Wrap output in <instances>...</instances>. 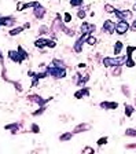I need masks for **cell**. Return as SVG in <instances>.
Instances as JSON below:
<instances>
[{
    "label": "cell",
    "mask_w": 136,
    "mask_h": 154,
    "mask_svg": "<svg viewBox=\"0 0 136 154\" xmlns=\"http://www.w3.org/2000/svg\"><path fill=\"white\" fill-rule=\"evenodd\" d=\"M102 33H104V35H114L116 33V22H114L113 19H106L103 22V25H102Z\"/></svg>",
    "instance_id": "7"
},
{
    "label": "cell",
    "mask_w": 136,
    "mask_h": 154,
    "mask_svg": "<svg viewBox=\"0 0 136 154\" xmlns=\"http://www.w3.org/2000/svg\"><path fill=\"white\" fill-rule=\"evenodd\" d=\"M45 70H47L48 76H51L52 79H55V80L65 79L66 74H68L66 67H56V66H54V65H51V63H50L48 66H45Z\"/></svg>",
    "instance_id": "1"
},
{
    "label": "cell",
    "mask_w": 136,
    "mask_h": 154,
    "mask_svg": "<svg viewBox=\"0 0 136 154\" xmlns=\"http://www.w3.org/2000/svg\"><path fill=\"white\" fill-rule=\"evenodd\" d=\"M131 29V25L128 21L124 19H118V22H116V33L120 36H124L125 33H128V30Z\"/></svg>",
    "instance_id": "5"
},
{
    "label": "cell",
    "mask_w": 136,
    "mask_h": 154,
    "mask_svg": "<svg viewBox=\"0 0 136 154\" xmlns=\"http://www.w3.org/2000/svg\"><path fill=\"white\" fill-rule=\"evenodd\" d=\"M4 129H7V131H11V134H17V132H18V129H20V124H18V122L7 124L6 127H4Z\"/></svg>",
    "instance_id": "21"
},
{
    "label": "cell",
    "mask_w": 136,
    "mask_h": 154,
    "mask_svg": "<svg viewBox=\"0 0 136 154\" xmlns=\"http://www.w3.org/2000/svg\"><path fill=\"white\" fill-rule=\"evenodd\" d=\"M7 57H8V59H11L14 63L21 65L23 62L22 59H21V55H20V52H18V50H10V51L7 52Z\"/></svg>",
    "instance_id": "12"
},
{
    "label": "cell",
    "mask_w": 136,
    "mask_h": 154,
    "mask_svg": "<svg viewBox=\"0 0 136 154\" xmlns=\"http://www.w3.org/2000/svg\"><path fill=\"white\" fill-rule=\"evenodd\" d=\"M85 44L91 45V47H94V45H96V44H98V38L95 37L94 35H88V36H87V38H85Z\"/></svg>",
    "instance_id": "22"
},
{
    "label": "cell",
    "mask_w": 136,
    "mask_h": 154,
    "mask_svg": "<svg viewBox=\"0 0 136 154\" xmlns=\"http://www.w3.org/2000/svg\"><path fill=\"white\" fill-rule=\"evenodd\" d=\"M30 132H33V134H39L40 127L37 124H32V127H30Z\"/></svg>",
    "instance_id": "38"
},
{
    "label": "cell",
    "mask_w": 136,
    "mask_h": 154,
    "mask_svg": "<svg viewBox=\"0 0 136 154\" xmlns=\"http://www.w3.org/2000/svg\"><path fill=\"white\" fill-rule=\"evenodd\" d=\"M114 15L117 17V19H124V21H132L133 19V11L132 10H128V8H124V10H116Z\"/></svg>",
    "instance_id": "6"
},
{
    "label": "cell",
    "mask_w": 136,
    "mask_h": 154,
    "mask_svg": "<svg viewBox=\"0 0 136 154\" xmlns=\"http://www.w3.org/2000/svg\"><path fill=\"white\" fill-rule=\"evenodd\" d=\"M35 47L39 48V50H43V48H47V38L45 37H39L35 40Z\"/></svg>",
    "instance_id": "17"
},
{
    "label": "cell",
    "mask_w": 136,
    "mask_h": 154,
    "mask_svg": "<svg viewBox=\"0 0 136 154\" xmlns=\"http://www.w3.org/2000/svg\"><path fill=\"white\" fill-rule=\"evenodd\" d=\"M17 50H18V52H20V55H21V59H22V61H26V59L29 58V54H28V52H26L25 50H23V47H21V45H18V48H17Z\"/></svg>",
    "instance_id": "27"
},
{
    "label": "cell",
    "mask_w": 136,
    "mask_h": 154,
    "mask_svg": "<svg viewBox=\"0 0 136 154\" xmlns=\"http://www.w3.org/2000/svg\"><path fill=\"white\" fill-rule=\"evenodd\" d=\"M113 74H114V76H120V74H121V66H116V67H114Z\"/></svg>",
    "instance_id": "43"
},
{
    "label": "cell",
    "mask_w": 136,
    "mask_h": 154,
    "mask_svg": "<svg viewBox=\"0 0 136 154\" xmlns=\"http://www.w3.org/2000/svg\"><path fill=\"white\" fill-rule=\"evenodd\" d=\"M87 96H89V88L88 87H81L74 92L76 99H83V98H87Z\"/></svg>",
    "instance_id": "14"
},
{
    "label": "cell",
    "mask_w": 136,
    "mask_h": 154,
    "mask_svg": "<svg viewBox=\"0 0 136 154\" xmlns=\"http://www.w3.org/2000/svg\"><path fill=\"white\" fill-rule=\"evenodd\" d=\"M56 47V42L54 38H47V48H55Z\"/></svg>",
    "instance_id": "37"
},
{
    "label": "cell",
    "mask_w": 136,
    "mask_h": 154,
    "mask_svg": "<svg viewBox=\"0 0 136 154\" xmlns=\"http://www.w3.org/2000/svg\"><path fill=\"white\" fill-rule=\"evenodd\" d=\"M126 57L122 55V57H104L102 59V63H103L104 67H116V66H122L125 63Z\"/></svg>",
    "instance_id": "2"
},
{
    "label": "cell",
    "mask_w": 136,
    "mask_h": 154,
    "mask_svg": "<svg viewBox=\"0 0 136 154\" xmlns=\"http://www.w3.org/2000/svg\"><path fill=\"white\" fill-rule=\"evenodd\" d=\"M121 90H122V92H124V95H125V96H129L131 95V92H129V90H128V87H126V85H122V87H121Z\"/></svg>",
    "instance_id": "42"
},
{
    "label": "cell",
    "mask_w": 136,
    "mask_h": 154,
    "mask_svg": "<svg viewBox=\"0 0 136 154\" xmlns=\"http://www.w3.org/2000/svg\"><path fill=\"white\" fill-rule=\"evenodd\" d=\"M85 67H87V63H84V62H80L77 65V69H85Z\"/></svg>",
    "instance_id": "44"
},
{
    "label": "cell",
    "mask_w": 136,
    "mask_h": 154,
    "mask_svg": "<svg viewBox=\"0 0 136 154\" xmlns=\"http://www.w3.org/2000/svg\"><path fill=\"white\" fill-rule=\"evenodd\" d=\"M51 65H54V66H56V67H66L65 61H62V59H59V58H54V59L51 61Z\"/></svg>",
    "instance_id": "25"
},
{
    "label": "cell",
    "mask_w": 136,
    "mask_h": 154,
    "mask_svg": "<svg viewBox=\"0 0 136 154\" xmlns=\"http://www.w3.org/2000/svg\"><path fill=\"white\" fill-rule=\"evenodd\" d=\"M28 99H29V102H33V103H36V105L44 106L48 102H51L52 96H50V98H43V96L37 95V94H30V95H28Z\"/></svg>",
    "instance_id": "4"
},
{
    "label": "cell",
    "mask_w": 136,
    "mask_h": 154,
    "mask_svg": "<svg viewBox=\"0 0 136 154\" xmlns=\"http://www.w3.org/2000/svg\"><path fill=\"white\" fill-rule=\"evenodd\" d=\"M135 3H133V11H136V0H133Z\"/></svg>",
    "instance_id": "48"
},
{
    "label": "cell",
    "mask_w": 136,
    "mask_h": 154,
    "mask_svg": "<svg viewBox=\"0 0 136 154\" xmlns=\"http://www.w3.org/2000/svg\"><path fill=\"white\" fill-rule=\"evenodd\" d=\"M83 153H91V154H94L95 153V149H92V147H89V146H87V147H84L83 149Z\"/></svg>",
    "instance_id": "40"
},
{
    "label": "cell",
    "mask_w": 136,
    "mask_h": 154,
    "mask_svg": "<svg viewBox=\"0 0 136 154\" xmlns=\"http://www.w3.org/2000/svg\"><path fill=\"white\" fill-rule=\"evenodd\" d=\"M37 4H39V2H37V0H32V2H26V3L18 6V7H17V10H18V11H25V10H28V8H35Z\"/></svg>",
    "instance_id": "15"
},
{
    "label": "cell",
    "mask_w": 136,
    "mask_h": 154,
    "mask_svg": "<svg viewBox=\"0 0 136 154\" xmlns=\"http://www.w3.org/2000/svg\"><path fill=\"white\" fill-rule=\"evenodd\" d=\"M136 51V47L135 45H128L126 47V59H133V52Z\"/></svg>",
    "instance_id": "23"
},
{
    "label": "cell",
    "mask_w": 136,
    "mask_h": 154,
    "mask_svg": "<svg viewBox=\"0 0 136 154\" xmlns=\"http://www.w3.org/2000/svg\"><path fill=\"white\" fill-rule=\"evenodd\" d=\"M23 29H25L23 26H17V28L11 29L8 35H10V36H17V35H20V33H22V32H23Z\"/></svg>",
    "instance_id": "28"
},
{
    "label": "cell",
    "mask_w": 136,
    "mask_h": 154,
    "mask_svg": "<svg viewBox=\"0 0 136 154\" xmlns=\"http://www.w3.org/2000/svg\"><path fill=\"white\" fill-rule=\"evenodd\" d=\"M109 142V138L107 136H102V138H99L98 139V142H96V144L99 146V147H102V146H104V144Z\"/></svg>",
    "instance_id": "35"
},
{
    "label": "cell",
    "mask_w": 136,
    "mask_h": 154,
    "mask_svg": "<svg viewBox=\"0 0 136 154\" xmlns=\"http://www.w3.org/2000/svg\"><path fill=\"white\" fill-rule=\"evenodd\" d=\"M136 65V62L133 59H125V66L126 67H133Z\"/></svg>",
    "instance_id": "39"
},
{
    "label": "cell",
    "mask_w": 136,
    "mask_h": 154,
    "mask_svg": "<svg viewBox=\"0 0 136 154\" xmlns=\"http://www.w3.org/2000/svg\"><path fill=\"white\" fill-rule=\"evenodd\" d=\"M62 32L63 33H66V35L69 36V37H74L76 36V32H74V29H71V28H68V26H63V28H62Z\"/></svg>",
    "instance_id": "26"
},
{
    "label": "cell",
    "mask_w": 136,
    "mask_h": 154,
    "mask_svg": "<svg viewBox=\"0 0 136 154\" xmlns=\"http://www.w3.org/2000/svg\"><path fill=\"white\" fill-rule=\"evenodd\" d=\"M99 106L103 110H116L118 107V102H116V100H103V102L99 103Z\"/></svg>",
    "instance_id": "13"
},
{
    "label": "cell",
    "mask_w": 136,
    "mask_h": 154,
    "mask_svg": "<svg viewBox=\"0 0 136 154\" xmlns=\"http://www.w3.org/2000/svg\"><path fill=\"white\" fill-rule=\"evenodd\" d=\"M23 28H25V29H29V28H30V23H29V22L25 23V25H23Z\"/></svg>",
    "instance_id": "47"
},
{
    "label": "cell",
    "mask_w": 136,
    "mask_h": 154,
    "mask_svg": "<svg viewBox=\"0 0 136 154\" xmlns=\"http://www.w3.org/2000/svg\"><path fill=\"white\" fill-rule=\"evenodd\" d=\"M0 65H2L4 69V57H3V54H2V51H0Z\"/></svg>",
    "instance_id": "46"
},
{
    "label": "cell",
    "mask_w": 136,
    "mask_h": 154,
    "mask_svg": "<svg viewBox=\"0 0 136 154\" xmlns=\"http://www.w3.org/2000/svg\"><path fill=\"white\" fill-rule=\"evenodd\" d=\"M131 30H132V32H136V19H133L132 25H131Z\"/></svg>",
    "instance_id": "45"
},
{
    "label": "cell",
    "mask_w": 136,
    "mask_h": 154,
    "mask_svg": "<svg viewBox=\"0 0 136 154\" xmlns=\"http://www.w3.org/2000/svg\"><path fill=\"white\" fill-rule=\"evenodd\" d=\"M28 76L32 79V85L30 87H36L37 84H39V81H40V77L37 76V73H35V72H32V70H29L28 72Z\"/></svg>",
    "instance_id": "20"
},
{
    "label": "cell",
    "mask_w": 136,
    "mask_h": 154,
    "mask_svg": "<svg viewBox=\"0 0 136 154\" xmlns=\"http://www.w3.org/2000/svg\"><path fill=\"white\" fill-rule=\"evenodd\" d=\"M73 132H65V134H62L61 136H59V140L61 142H69L70 139H73Z\"/></svg>",
    "instance_id": "24"
},
{
    "label": "cell",
    "mask_w": 136,
    "mask_h": 154,
    "mask_svg": "<svg viewBox=\"0 0 136 154\" xmlns=\"http://www.w3.org/2000/svg\"><path fill=\"white\" fill-rule=\"evenodd\" d=\"M125 136L136 138V129H135V128H126V129H125Z\"/></svg>",
    "instance_id": "33"
},
{
    "label": "cell",
    "mask_w": 136,
    "mask_h": 154,
    "mask_svg": "<svg viewBox=\"0 0 136 154\" xmlns=\"http://www.w3.org/2000/svg\"><path fill=\"white\" fill-rule=\"evenodd\" d=\"M11 84H14V85H15V90L18 91V92H21V91H22V85H21L20 83H17V81H10Z\"/></svg>",
    "instance_id": "41"
},
{
    "label": "cell",
    "mask_w": 136,
    "mask_h": 154,
    "mask_svg": "<svg viewBox=\"0 0 136 154\" xmlns=\"http://www.w3.org/2000/svg\"><path fill=\"white\" fill-rule=\"evenodd\" d=\"M45 14H47V10H45V7L40 3L33 8V15H35L36 19H43L45 17Z\"/></svg>",
    "instance_id": "11"
},
{
    "label": "cell",
    "mask_w": 136,
    "mask_h": 154,
    "mask_svg": "<svg viewBox=\"0 0 136 154\" xmlns=\"http://www.w3.org/2000/svg\"><path fill=\"white\" fill-rule=\"evenodd\" d=\"M88 129H91V125L88 124V122H81V124H78L77 127H76L74 129H73V134H81V132H85L88 131Z\"/></svg>",
    "instance_id": "16"
},
{
    "label": "cell",
    "mask_w": 136,
    "mask_h": 154,
    "mask_svg": "<svg viewBox=\"0 0 136 154\" xmlns=\"http://www.w3.org/2000/svg\"><path fill=\"white\" fill-rule=\"evenodd\" d=\"M95 30H96V25L95 23H91V22H83L80 26V32L81 33H88V35H92V33H95Z\"/></svg>",
    "instance_id": "9"
},
{
    "label": "cell",
    "mask_w": 136,
    "mask_h": 154,
    "mask_svg": "<svg viewBox=\"0 0 136 154\" xmlns=\"http://www.w3.org/2000/svg\"><path fill=\"white\" fill-rule=\"evenodd\" d=\"M122 48H124V44L122 42H116L113 45V54L116 55V57H118V55H121V52H122Z\"/></svg>",
    "instance_id": "18"
},
{
    "label": "cell",
    "mask_w": 136,
    "mask_h": 154,
    "mask_svg": "<svg viewBox=\"0 0 136 154\" xmlns=\"http://www.w3.org/2000/svg\"><path fill=\"white\" fill-rule=\"evenodd\" d=\"M89 81V74L88 73H80V72H76L74 76H73V83L77 87H84L85 84Z\"/></svg>",
    "instance_id": "3"
},
{
    "label": "cell",
    "mask_w": 136,
    "mask_h": 154,
    "mask_svg": "<svg viewBox=\"0 0 136 154\" xmlns=\"http://www.w3.org/2000/svg\"><path fill=\"white\" fill-rule=\"evenodd\" d=\"M124 110H125L124 114H125L128 119H131L133 116V113H135V107H133L132 105H129V103H125V105H124Z\"/></svg>",
    "instance_id": "19"
},
{
    "label": "cell",
    "mask_w": 136,
    "mask_h": 154,
    "mask_svg": "<svg viewBox=\"0 0 136 154\" xmlns=\"http://www.w3.org/2000/svg\"><path fill=\"white\" fill-rule=\"evenodd\" d=\"M88 33H81L80 37L76 38L74 44H73V50H74V52H77V54H80V52H83V47H84L85 44V38H87Z\"/></svg>",
    "instance_id": "8"
},
{
    "label": "cell",
    "mask_w": 136,
    "mask_h": 154,
    "mask_svg": "<svg viewBox=\"0 0 136 154\" xmlns=\"http://www.w3.org/2000/svg\"><path fill=\"white\" fill-rule=\"evenodd\" d=\"M45 110H47V107H45V105H44V106H40V107H39V109H37V110H36V112H33V113H32V116H33V117H37V116H41L43 113L45 112Z\"/></svg>",
    "instance_id": "31"
},
{
    "label": "cell",
    "mask_w": 136,
    "mask_h": 154,
    "mask_svg": "<svg viewBox=\"0 0 136 154\" xmlns=\"http://www.w3.org/2000/svg\"><path fill=\"white\" fill-rule=\"evenodd\" d=\"M50 33V28L47 25H41L39 28V35L40 36H44V35H48Z\"/></svg>",
    "instance_id": "29"
},
{
    "label": "cell",
    "mask_w": 136,
    "mask_h": 154,
    "mask_svg": "<svg viewBox=\"0 0 136 154\" xmlns=\"http://www.w3.org/2000/svg\"><path fill=\"white\" fill-rule=\"evenodd\" d=\"M69 4L71 7H78L80 8L83 4H84V0H69Z\"/></svg>",
    "instance_id": "30"
},
{
    "label": "cell",
    "mask_w": 136,
    "mask_h": 154,
    "mask_svg": "<svg viewBox=\"0 0 136 154\" xmlns=\"http://www.w3.org/2000/svg\"><path fill=\"white\" fill-rule=\"evenodd\" d=\"M17 25V19L14 17H0V26H6V28H13Z\"/></svg>",
    "instance_id": "10"
},
{
    "label": "cell",
    "mask_w": 136,
    "mask_h": 154,
    "mask_svg": "<svg viewBox=\"0 0 136 154\" xmlns=\"http://www.w3.org/2000/svg\"><path fill=\"white\" fill-rule=\"evenodd\" d=\"M85 17H87V11H85V8H78L77 11V18L78 19H85Z\"/></svg>",
    "instance_id": "32"
},
{
    "label": "cell",
    "mask_w": 136,
    "mask_h": 154,
    "mask_svg": "<svg viewBox=\"0 0 136 154\" xmlns=\"http://www.w3.org/2000/svg\"><path fill=\"white\" fill-rule=\"evenodd\" d=\"M71 19H73L71 14L68 13V11H65V13H63V22H65V23H69V22H71Z\"/></svg>",
    "instance_id": "36"
},
{
    "label": "cell",
    "mask_w": 136,
    "mask_h": 154,
    "mask_svg": "<svg viewBox=\"0 0 136 154\" xmlns=\"http://www.w3.org/2000/svg\"><path fill=\"white\" fill-rule=\"evenodd\" d=\"M116 7L111 6V4H104V11H106L107 14H114L116 13Z\"/></svg>",
    "instance_id": "34"
}]
</instances>
